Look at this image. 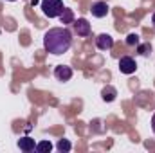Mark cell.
I'll return each mask as SVG.
<instances>
[{"label": "cell", "mask_w": 155, "mask_h": 153, "mask_svg": "<svg viewBox=\"0 0 155 153\" xmlns=\"http://www.w3.org/2000/svg\"><path fill=\"white\" fill-rule=\"evenodd\" d=\"M72 45V34L67 27H52L43 34V47L47 52L60 56L67 52Z\"/></svg>", "instance_id": "cell-1"}, {"label": "cell", "mask_w": 155, "mask_h": 153, "mask_svg": "<svg viewBox=\"0 0 155 153\" xmlns=\"http://www.w3.org/2000/svg\"><path fill=\"white\" fill-rule=\"evenodd\" d=\"M41 9H43V15L49 16V18H56L63 13V2L61 0H41Z\"/></svg>", "instance_id": "cell-2"}, {"label": "cell", "mask_w": 155, "mask_h": 153, "mask_svg": "<svg viewBox=\"0 0 155 153\" xmlns=\"http://www.w3.org/2000/svg\"><path fill=\"white\" fill-rule=\"evenodd\" d=\"M135 69H137V63H135L134 58H130V56H123V58L119 60V70H121L123 74H134Z\"/></svg>", "instance_id": "cell-3"}, {"label": "cell", "mask_w": 155, "mask_h": 153, "mask_svg": "<svg viewBox=\"0 0 155 153\" xmlns=\"http://www.w3.org/2000/svg\"><path fill=\"white\" fill-rule=\"evenodd\" d=\"M108 11H110V7L107 5V2H94L92 7H90V13L96 18H105L108 15Z\"/></svg>", "instance_id": "cell-4"}, {"label": "cell", "mask_w": 155, "mask_h": 153, "mask_svg": "<svg viewBox=\"0 0 155 153\" xmlns=\"http://www.w3.org/2000/svg\"><path fill=\"white\" fill-rule=\"evenodd\" d=\"M96 45H97L99 50H108V49L114 47V38L110 34H99L96 38Z\"/></svg>", "instance_id": "cell-5"}, {"label": "cell", "mask_w": 155, "mask_h": 153, "mask_svg": "<svg viewBox=\"0 0 155 153\" xmlns=\"http://www.w3.org/2000/svg\"><path fill=\"white\" fill-rule=\"evenodd\" d=\"M54 76H56V79H60V81H69L72 77V69L67 67V65H58L54 69Z\"/></svg>", "instance_id": "cell-6"}, {"label": "cell", "mask_w": 155, "mask_h": 153, "mask_svg": "<svg viewBox=\"0 0 155 153\" xmlns=\"http://www.w3.org/2000/svg\"><path fill=\"white\" fill-rule=\"evenodd\" d=\"M74 29H76L78 36H88L90 34V24L85 18H79V20L74 22Z\"/></svg>", "instance_id": "cell-7"}, {"label": "cell", "mask_w": 155, "mask_h": 153, "mask_svg": "<svg viewBox=\"0 0 155 153\" xmlns=\"http://www.w3.org/2000/svg\"><path fill=\"white\" fill-rule=\"evenodd\" d=\"M18 148H20L22 151L29 153V151H33V150H36V142H35V139H31V137H22V139L18 141Z\"/></svg>", "instance_id": "cell-8"}, {"label": "cell", "mask_w": 155, "mask_h": 153, "mask_svg": "<svg viewBox=\"0 0 155 153\" xmlns=\"http://www.w3.org/2000/svg\"><path fill=\"white\" fill-rule=\"evenodd\" d=\"M101 96H103V101L112 103V101L116 99V96H117V90L114 88V86H105L103 92H101Z\"/></svg>", "instance_id": "cell-9"}, {"label": "cell", "mask_w": 155, "mask_h": 153, "mask_svg": "<svg viewBox=\"0 0 155 153\" xmlns=\"http://www.w3.org/2000/svg\"><path fill=\"white\" fill-rule=\"evenodd\" d=\"M60 20H61V24H63V25H65V24H74V13H72V9L65 7V9H63V13L60 15Z\"/></svg>", "instance_id": "cell-10"}, {"label": "cell", "mask_w": 155, "mask_h": 153, "mask_svg": "<svg viewBox=\"0 0 155 153\" xmlns=\"http://www.w3.org/2000/svg\"><path fill=\"white\" fill-rule=\"evenodd\" d=\"M51 150H52V144L49 141H41V142L36 144V151H40V153H49Z\"/></svg>", "instance_id": "cell-11"}, {"label": "cell", "mask_w": 155, "mask_h": 153, "mask_svg": "<svg viewBox=\"0 0 155 153\" xmlns=\"http://www.w3.org/2000/svg\"><path fill=\"white\" fill-rule=\"evenodd\" d=\"M150 50H152L150 43H144V45H137V52H139V54H143V56H148V54H150Z\"/></svg>", "instance_id": "cell-12"}, {"label": "cell", "mask_w": 155, "mask_h": 153, "mask_svg": "<svg viewBox=\"0 0 155 153\" xmlns=\"http://www.w3.org/2000/svg\"><path fill=\"white\" fill-rule=\"evenodd\" d=\"M58 150H60V151H71V142L65 141V139H61V141L58 142Z\"/></svg>", "instance_id": "cell-13"}, {"label": "cell", "mask_w": 155, "mask_h": 153, "mask_svg": "<svg viewBox=\"0 0 155 153\" xmlns=\"http://www.w3.org/2000/svg\"><path fill=\"white\" fill-rule=\"evenodd\" d=\"M126 43H128V45H132V47H134V45H139V36H137L135 33L128 34V36H126Z\"/></svg>", "instance_id": "cell-14"}, {"label": "cell", "mask_w": 155, "mask_h": 153, "mask_svg": "<svg viewBox=\"0 0 155 153\" xmlns=\"http://www.w3.org/2000/svg\"><path fill=\"white\" fill-rule=\"evenodd\" d=\"M152 130H153V133H155V114H153V117H152Z\"/></svg>", "instance_id": "cell-15"}, {"label": "cell", "mask_w": 155, "mask_h": 153, "mask_svg": "<svg viewBox=\"0 0 155 153\" xmlns=\"http://www.w3.org/2000/svg\"><path fill=\"white\" fill-rule=\"evenodd\" d=\"M152 24H153V27H155V13H153V16H152Z\"/></svg>", "instance_id": "cell-16"}, {"label": "cell", "mask_w": 155, "mask_h": 153, "mask_svg": "<svg viewBox=\"0 0 155 153\" xmlns=\"http://www.w3.org/2000/svg\"><path fill=\"white\" fill-rule=\"evenodd\" d=\"M9 2H15V0H9Z\"/></svg>", "instance_id": "cell-17"}]
</instances>
